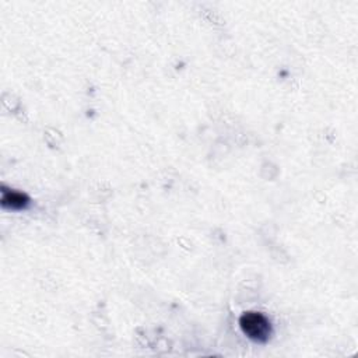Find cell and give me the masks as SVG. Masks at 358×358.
I'll return each mask as SVG.
<instances>
[{
	"instance_id": "6da1fadb",
	"label": "cell",
	"mask_w": 358,
	"mask_h": 358,
	"mask_svg": "<svg viewBox=\"0 0 358 358\" xmlns=\"http://www.w3.org/2000/svg\"><path fill=\"white\" fill-rule=\"evenodd\" d=\"M242 332L254 341L266 343L272 334L270 320L259 312H245L240 319Z\"/></svg>"
},
{
	"instance_id": "7a4b0ae2",
	"label": "cell",
	"mask_w": 358,
	"mask_h": 358,
	"mask_svg": "<svg viewBox=\"0 0 358 358\" xmlns=\"http://www.w3.org/2000/svg\"><path fill=\"white\" fill-rule=\"evenodd\" d=\"M30 205V199L27 195L17 192V191H10L3 188L2 191V206L5 209L10 210H23Z\"/></svg>"
}]
</instances>
